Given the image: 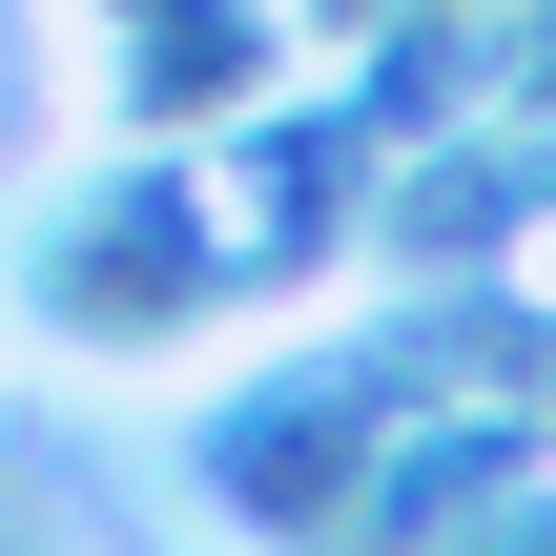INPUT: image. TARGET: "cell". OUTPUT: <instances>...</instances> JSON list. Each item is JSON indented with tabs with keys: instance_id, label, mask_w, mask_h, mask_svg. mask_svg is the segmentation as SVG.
Returning <instances> with one entry per match:
<instances>
[{
	"instance_id": "1",
	"label": "cell",
	"mask_w": 556,
	"mask_h": 556,
	"mask_svg": "<svg viewBox=\"0 0 556 556\" xmlns=\"http://www.w3.org/2000/svg\"><path fill=\"white\" fill-rule=\"evenodd\" d=\"M103 83H124V124H227L289 83V21L268 0H103Z\"/></svg>"
}]
</instances>
